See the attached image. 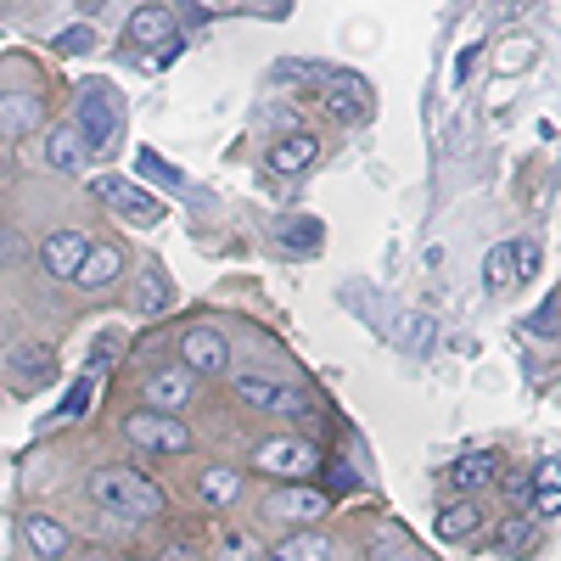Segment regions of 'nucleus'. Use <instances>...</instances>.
Returning <instances> with one entry per match:
<instances>
[{
	"mask_svg": "<svg viewBox=\"0 0 561 561\" xmlns=\"http://www.w3.org/2000/svg\"><path fill=\"white\" fill-rule=\"evenodd\" d=\"M73 135L84 140V152H113V140L124 135V102H118V90L107 79H84L79 84Z\"/></svg>",
	"mask_w": 561,
	"mask_h": 561,
	"instance_id": "obj_1",
	"label": "nucleus"
},
{
	"mask_svg": "<svg viewBox=\"0 0 561 561\" xmlns=\"http://www.w3.org/2000/svg\"><path fill=\"white\" fill-rule=\"evenodd\" d=\"M84 489H90V500H96V505H107L113 517H129V523L158 517V511H163L158 483H147L140 472H129V466H102V472H90Z\"/></svg>",
	"mask_w": 561,
	"mask_h": 561,
	"instance_id": "obj_2",
	"label": "nucleus"
},
{
	"mask_svg": "<svg viewBox=\"0 0 561 561\" xmlns=\"http://www.w3.org/2000/svg\"><path fill=\"white\" fill-rule=\"evenodd\" d=\"M124 438L135 449H152V455H185L192 449V427H185L180 415H158V410L124 415Z\"/></svg>",
	"mask_w": 561,
	"mask_h": 561,
	"instance_id": "obj_3",
	"label": "nucleus"
},
{
	"mask_svg": "<svg viewBox=\"0 0 561 561\" xmlns=\"http://www.w3.org/2000/svg\"><path fill=\"white\" fill-rule=\"evenodd\" d=\"M90 192H96L113 214H124L129 225H140V230H152V225H163V203L152 197V192H140V185H129V180H118V174H102V180H90Z\"/></svg>",
	"mask_w": 561,
	"mask_h": 561,
	"instance_id": "obj_4",
	"label": "nucleus"
},
{
	"mask_svg": "<svg viewBox=\"0 0 561 561\" xmlns=\"http://www.w3.org/2000/svg\"><path fill=\"white\" fill-rule=\"evenodd\" d=\"M253 466L259 472H275V478H309L320 466V449L304 444V438H264L253 449Z\"/></svg>",
	"mask_w": 561,
	"mask_h": 561,
	"instance_id": "obj_5",
	"label": "nucleus"
},
{
	"mask_svg": "<svg viewBox=\"0 0 561 561\" xmlns=\"http://www.w3.org/2000/svg\"><path fill=\"white\" fill-rule=\"evenodd\" d=\"M539 270V242L523 237V242H500L489 259H483V280L489 287H511V280H528Z\"/></svg>",
	"mask_w": 561,
	"mask_h": 561,
	"instance_id": "obj_6",
	"label": "nucleus"
},
{
	"mask_svg": "<svg viewBox=\"0 0 561 561\" xmlns=\"http://www.w3.org/2000/svg\"><path fill=\"white\" fill-rule=\"evenodd\" d=\"M237 399L253 404V410H270V415H309V399L298 388H280V382H264V377H237Z\"/></svg>",
	"mask_w": 561,
	"mask_h": 561,
	"instance_id": "obj_7",
	"label": "nucleus"
},
{
	"mask_svg": "<svg viewBox=\"0 0 561 561\" xmlns=\"http://www.w3.org/2000/svg\"><path fill=\"white\" fill-rule=\"evenodd\" d=\"M180 359H185V370H203V377H219V370L230 365V343L214 332V325H192V332L180 337Z\"/></svg>",
	"mask_w": 561,
	"mask_h": 561,
	"instance_id": "obj_8",
	"label": "nucleus"
},
{
	"mask_svg": "<svg viewBox=\"0 0 561 561\" xmlns=\"http://www.w3.org/2000/svg\"><path fill=\"white\" fill-rule=\"evenodd\" d=\"M325 107H332L343 124H365L370 118V90L359 73H332L325 79Z\"/></svg>",
	"mask_w": 561,
	"mask_h": 561,
	"instance_id": "obj_9",
	"label": "nucleus"
},
{
	"mask_svg": "<svg viewBox=\"0 0 561 561\" xmlns=\"http://www.w3.org/2000/svg\"><path fill=\"white\" fill-rule=\"evenodd\" d=\"M185 404H192V370H185V365L152 370V377H147V410L174 415V410H185Z\"/></svg>",
	"mask_w": 561,
	"mask_h": 561,
	"instance_id": "obj_10",
	"label": "nucleus"
},
{
	"mask_svg": "<svg viewBox=\"0 0 561 561\" xmlns=\"http://www.w3.org/2000/svg\"><path fill=\"white\" fill-rule=\"evenodd\" d=\"M124 39L129 45H140V51H152V45H180V34H174V12L169 7H140V12H129V28H124Z\"/></svg>",
	"mask_w": 561,
	"mask_h": 561,
	"instance_id": "obj_11",
	"label": "nucleus"
},
{
	"mask_svg": "<svg viewBox=\"0 0 561 561\" xmlns=\"http://www.w3.org/2000/svg\"><path fill=\"white\" fill-rule=\"evenodd\" d=\"M84 253H90V242L79 237V230H51V237L39 242V264L51 270L57 280H73V270L84 264Z\"/></svg>",
	"mask_w": 561,
	"mask_h": 561,
	"instance_id": "obj_12",
	"label": "nucleus"
},
{
	"mask_svg": "<svg viewBox=\"0 0 561 561\" xmlns=\"http://www.w3.org/2000/svg\"><path fill=\"white\" fill-rule=\"evenodd\" d=\"M332 511V494H314V489H280L270 494V517L280 523H320Z\"/></svg>",
	"mask_w": 561,
	"mask_h": 561,
	"instance_id": "obj_13",
	"label": "nucleus"
},
{
	"mask_svg": "<svg viewBox=\"0 0 561 561\" xmlns=\"http://www.w3.org/2000/svg\"><path fill=\"white\" fill-rule=\"evenodd\" d=\"M433 337H438V325H433V314H421V309H399L393 325H388V343L404 348V354H415V359L433 348Z\"/></svg>",
	"mask_w": 561,
	"mask_h": 561,
	"instance_id": "obj_14",
	"label": "nucleus"
},
{
	"mask_svg": "<svg viewBox=\"0 0 561 561\" xmlns=\"http://www.w3.org/2000/svg\"><path fill=\"white\" fill-rule=\"evenodd\" d=\"M39 124V96L34 90H0V140H18Z\"/></svg>",
	"mask_w": 561,
	"mask_h": 561,
	"instance_id": "obj_15",
	"label": "nucleus"
},
{
	"mask_svg": "<svg viewBox=\"0 0 561 561\" xmlns=\"http://www.w3.org/2000/svg\"><path fill=\"white\" fill-rule=\"evenodd\" d=\"M23 539H28V550H34V556H45V561L68 556V545H73L62 523H51V517H34V511L23 517Z\"/></svg>",
	"mask_w": 561,
	"mask_h": 561,
	"instance_id": "obj_16",
	"label": "nucleus"
},
{
	"mask_svg": "<svg viewBox=\"0 0 561 561\" xmlns=\"http://www.w3.org/2000/svg\"><path fill=\"white\" fill-rule=\"evenodd\" d=\"M124 275V253L107 242V248H90L84 253V264L73 270V280H79V287H113V280Z\"/></svg>",
	"mask_w": 561,
	"mask_h": 561,
	"instance_id": "obj_17",
	"label": "nucleus"
},
{
	"mask_svg": "<svg viewBox=\"0 0 561 561\" xmlns=\"http://www.w3.org/2000/svg\"><path fill=\"white\" fill-rule=\"evenodd\" d=\"M337 298H343V304H348V309H365V314H359V320H365V325H370V332H382V337H388V325H393V314H399V309H393V304H388V298H382V304H377V293H370V287H365V280H348V287H343V293H337Z\"/></svg>",
	"mask_w": 561,
	"mask_h": 561,
	"instance_id": "obj_18",
	"label": "nucleus"
},
{
	"mask_svg": "<svg viewBox=\"0 0 561 561\" xmlns=\"http://www.w3.org/2000/svg\"><path fill=\"white\" fill-rule=\"evenodd\" d=\"M494 472H500L494 455H489V449H472V455H460V460L449 466V483H455L460 494H478V489L494 483Z\"/></svg>",
	"mask_w": 561,
	"mask_h": 561,
	"instance_id": "obj_19",
	"label": "nucleus"
},
{
	"mask_svg": "<svg viewBox=\"0 0 561 561\" xmlns=\"http://www.w3.org/2000/svg\"><path fill=\"white\" fill-rule=\"evenodd\" d=\"M314 158H320L314 135H280L275 147H270V169H275V174H298V169H309Z\"/></svg>",
	"mask_w": 561,
	"mask_h": 561,
	"instance_id": "obj_20",
	"label": "nucleus"
},
{
	"mask_svg": "<svg viewBox=\"0 0 561 561\" xmlns=\"http://www.w3.org/2000/svg\"><path fill=\"white\" fill-rule=\"evenodd\" d=\"M45 163H51V169H62V174H79L84 163H90V152H84V140L62 124V129H51V135H45Z\"/></svg>",
	"mask_w": 561,
	"mask_h": 561,
	"instance_id": "obj_21",
	"label": "nucleus"
},
{
	"mask_svg": "<svg viewBox=\"0 0 561 561\" xmlns=\"http://www.w3.org/2000/svg\"><path fill=\"white\" fill-rule=\"evenodd\" d=\"M478 528H483V505L478 500H460V505L438 511V539H472Z\"/></svg>",
	"mask_w": 561,
	"mask_h": 561,
	"instance_id": "obj_22",
	"label": "nucleus"
},
{
	"mask_svg": "<svg viewBox=\"0 0 561 561\" xmlns=\"http://www.w3.org/2000/svg\"><path fill=\"white\" fill-rule=\"evenodd\" d=\"M12 377H18V388H23V393H28V388H39V382H51V377H57L51 348H18V354H12Z\"/></svg>",
	"mask_w": 561,
	"mask_h": 561,
	"instance_id": "obj_23",
	"label": "nucleus"
},
{
	"mask_svg": "<svg viewBox=\"0 0 561 561\" xmlns=\"http://www.w3.org/2000/svg\"><path fill=\"white\" fill-rule=\"evenodd\" d=\"M534 505H539V517H556L561 511V466L556 460L534 466Z\"/></svg>",
	"mask_w": 561,
	"mask_h": 561,
	"instance_id": "obj_24",
	"label": "nucleus"
},
{
	"mask_svg": "<svg viewBox=\"0 0 561 561\" xmlns=\"http://www.w3.org/2000/svg\"><path fill=\"white\" fill-rule=\"evenodd\" d=\"M197 489H203V500H208V505H230V500L242 494V478L230 472V466H208Z\"/></svg>",
	"mask_w": 561,
	"mask_h": 561,
	"instance_id": "obj_25",
	"label": "nucleus"
},
{
	"mask_svg": "<svg viewBox=\"0 0 561 561\" xmlns=\"http://www.w3.org/2000/svg\"><path fill=\"white\" fill-rule=\"evenodd\" d=\"M135 163H140V174H147V180H158L163 192H174V197H192V185H185V174H180L174 163H163L158 152H140Z\"/></svg>",
	"mask_w": 561,
	"mask_h": 561,
	"instance_id": "obj_26",
	"label": "nucleus"
},
{
	"mask_svg": "<svg viewBox=\"0 0 561 561\" xmlns=\"http://www.w3.org/2000/svg\"><path fill=\"white\" fill-rule=\"evenodd\" d=\"M264 561H325V539L304 528V534H293L287 545H280L275 556H264Z\"/></svg>",
	"mask_w": 561,
	"mask_h": 561,
	"instance_id": "obj_27",
	"label": "nucleus"
},
{
	"mask_svg": "<svg viewBox=\"0 0 561 561\" xmlns=\"http://www.w3.org/2000/svg\"><path fill=\"white\" fill-rule=\"evenodd\" d=\"M214 561H264V545L253 534H225L219 550H214Z\"/></svg>",
	"mask_w": 561,
	"mask_h": 561,
	"instance_id": "obj_28",
	"label": "nucleus"
},
{
	"mask_svg": "<svg viewBox=\"0 0 561 561\" xmlns=\"http://www.w3.org/2000/svg\"><path fill=\"white\" fill-rule=\"evenodd\" d=\"M365 561H433L427 550H421V545H410V539H377V545H370V556Z\"/></svg>",
	"mask_w": 561,
	"mask_h": 561,
	"instance_id": "obj_29",
	"label": "nucleus"
},
{
	"mask_svg": "<svg viewBox=\"0 0 561 561\" xmlns=\"http://www.w3.org/2000/svg\"><path fill=\"white\" fill-rule=\"evenodd\" d=\"M147 314H158L163 304H169V280H163V270L158 264H147V275H140V298H135Z\"/></svg>",
	"mask_w": 561,
	"mask_h": 561,
	"instance_id": "obj_30",
	"label": "nucleus"
},
{
	"mask_svg": "<svg viewBox=\"0 0 561 561\" xmlns=\"http://www.w3.org/2000/svg\"><path fill=\"white\" fill-rule=\"evenodd\" d=\"M275 237L287 242V248L298 242L304 253H314V248H320V225H314V219H280V230H275Z\"/></svg>",
	"mask_w": 561,
	"mask_h": 561,
	"instance_id": "obj_31",
	"label": "nucleus"
},
{
	"mask_svg": "<svg viewBox=\"0 0 561 561\" xmlns=\"http://www.w3.org/2000/svg\"><path fill=\"white\" fill-rule=\"evenodd\" d=\"M534 57H539V51H534V39H505V45H500V57H494V62H500L505 73H517V68H528Z\"/></svg>",
	"mask_w": 561,
	"mask_h": 561,
	"instance_id": "obj_32",
	"label": "nucleus"
},
{
	"mask_svg": "<svg viewBox=\"0 0 561 561\" xmlns=\"http://www.w3.org/2000/svg\"><path fill=\"white\" fill-rule=\"evenodd\" d=\"M90 45H96V28H84V23H73V28L57 34V51L62 57H79V51H90Z\"/></svg>",
	"mask_w": 561,
	"mask_h": 561,
	"instance_id": "obj_33",
	"label": "nucleus"
},
{
	"mask_svg": "<svg viewBox=\"0 0 561 561\" xmlns=\"http://www.w3.org/2000/svg\"><path fill=\"white\" fill-rule=\"evenodd\" d=\"M90 393H96V377H79V382L68 388V404H62V415H68V421H79V415L90 410Z\"/></svg>",
	"mask_w": 561,
	"mask_h": 561,
	"instance_id": "obj_34",
	"label": "nucleus"
},
{
	"mask_svg": "<svg viewBox=\"0 0 561 561\" xmlns=\"http://www.w3.org/2000/svg\"><path fill=\"white\" fill-rule=\"evenodd\" d=\"M23 253H28V242L18 237V230H12V225H0V264H18Z\"/></svg>",
	"mask_w": 561,
	"mask_h": 561,
	"instance_id": "obj_35",
	"label": "nucleus"
},
{
	"mask_svg": "<svg viewBox=\"0 0 561 561\" xmlns=\"http://www.w3.org/2000/svg\"><path fill=\"white\" fill-rule=\"evenodd\" d=\"M325 483H332L337 494H348L359 478H354V466H343V460H325Z\"/></svg>",
	"mask_w": 561,
	"mask_h": 561,
	"instance_id": "obj_36",
	"label": "nucleus"
},
{
	"mask_svg": "<svg viewBox=\"0 0 561 561\" xmlns=\"http://www.w3.org/2000/svg\"><path fill=\"white\" fill-rule=\"evenodd\" d=\"M500 539H505V550H528L534 545V523H505Z\"/></svg>",
	"mask_w": 561,
	"mask_h": 561,
	"instance_id": "obj_37",
	"label": "nucleus"
},
{
	"mask_svg": "<svg viewBox=\"0 0 561 561\" xmlns=\"http://www.w3.org/2000/svg\"><path fill=\"white\" fill-rule=\"evenodd\" d=\"M550 314H556V304L545 298V304L534 309V332H539V337H550V332H556V320H550Z\"/></svg>",
	"mask_w": 561,
	"mask_h": 561,
	"instance_id": "obj_38",
	"label": "nucleus"
},
{
	"mask_svg": "<svg viewBox=\"0 0 561 561\" xmlns=\"http://www.w3.org/2000/svg\"><path fill=\"white\" fill-rule=\"evenodd\" d=\"M478 68V45H466V51L455 57V79H466V73H472Z\"/></svg>",
	"mask_w": 561,
	"mask_h": 561,
	"instance_id": "obj_39",
	"label": "nucleus"
}]
</instances>
